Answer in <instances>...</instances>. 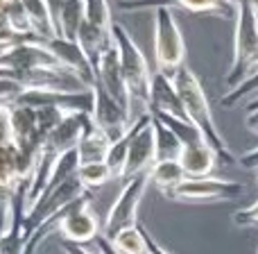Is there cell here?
Here are the masks:
<instances>
[{
  "label": "cell",
  "instance_id": "cell-3",
  "mask_svg": "<svg viewBox=\"0 0 258 254\" xmlns=\"http://www.w3.org/2000/svg\"><path fill=\"white\" fill-rule=\"evenodd\" d=\"M113 43L116 50L120 55V66H122V75H125L129 95H132V103H141L143 107H150V89H152V75L154 71H150V64H147L145 55L141 53V48L136 45V41L132 39V34L120 25V23L113 21ZM150 112V109H147Z\"/></svg>",
  "mask_w": 258,
  "mask_h": 254
},
{
  "label": "cell",
  "instance_id": "cell-36",
  "mask_svg": "<svg viewBox=\"0 0 258 254\" xmlns=\"http://www.w3.org/2000/svg\"><path fill=\"white\" fill-rule=\"evenodd\" d=\"M0 107H5V105H0Z\"/></svg>",
  "mask_w": 258,
  "mask_h": 254
},
{
  "label": "cell",
  "instance_id": "cell-14",
  "mask_svg": "<svg viewBox=\"0 0 258 254\" xmlns=\"http://www.w3.org/2000/svg\"><path fill=\"white\" fill-rule=\"evenodd\" d=\"M150 114L154 116H170L179 118V121H188L183 103L179 98V91L174 86L172 77L163 75V73L154 71L152 75V89H150Z\"/></svg>",
  "mask_w": 258,
  "mask_h": 254
},
{
  "label": "cell",
  "instance_id": "cell-4",
  "mask_svg": "<svg viewBox=\"0 0 258 254\" xmlns=\"http://www.w3.org/2000/svg\"><path fill=\"white\" fill-rule=\"evenodd\" d=\"M154 62L156 71L168 77L186 64V43L172 9H154Z\"/></svg>",
  "mask_w": 258,
  "mask_h": 254
},
{
  "label": "cell",
  "instance_id": "cell-26",
  "mask_svg": "<svg viewBox=\"0 0 258 254\" xmlns=\"http://www.w3.org/2000/svg\"><path fill=\"white\" fill-rule=\"evenodd\" d=\"M77 179L84 184L86 191H93V188L104 186V184L113 177H111V170H109L107 164H89V166H80Z\"/></svg>",
  "mask_w": 258,
  "mask_h": 254
},
{
  "label": "cell",
  "instance_id": "cell-34",
  "mask_svg": "<svg viewBox=\"0 0 258 254\" xmlns=\"http://www.w3.org/2000/svg\"><path fill=\"white\" fill-rule=\"evenodd\" d=\"M63 252L66 254H95V252H91V250H86L84 245H75V243H63ZM100 254V252H98Z\"/></svg>",
  "mask_w": 258,
  "mask_h": 254
},
{
  "label": "cell",
  "instance_id": "cell-16",
  "mask_svg": "<svg viewBox=\"0 0 258 254\" xmlns=\"http://www.w3.org/2000/svg\"><path fill=\"white\" fill-rule=\"evenodd\" d=\"M218 161H220L218 155H215L213 147H211L204 138L181 145L179 164H181L186 177H209Z\"/></svg>",
  "mask_w": 258,
  "mask_h": 254
},
{
  "label": "cell",
  "instance_id": "cell-27",
  "mask_svg": "<svg viewBox=\"0 0 258 254\" xmlns=\"http://www.w3.org/2000/svg\"><path fill=\"white\" fill-rule=\"evenodd\" d=\"M251 91H258V66L249 73V75L245 77V80L240 82V84L236 86V89L227 91V95H222L220 105H222V107H233V105L240 103V100L245 98V95H249Z\"/></svg>",
  "mask_w": 258,
  "mask_h": 254
},
{
  "label": "cell",
  "instance_id": "cell-21",
  "mask_svg": "<svg viewBox=\"0 0 258 254\" xmlns=\"http://www.w3.org/2000/svg\"><path fill=\"white\" fill-rule=\"evenodd\" d=\"M152 123H154V132H156V161L179 159L181 141L177 138V134L170 127H165L156 116H152Z\"/></svg>",
  "mask_w": 258,
  "mask_h": 254
},
{
  "label": "cell",
  "instance_id": "cell-5",
  "mask_svg": "<svg viewBox=\"0 0 258 254\" xmlns=\"http://www.w3.org/2000/svg\"><path fill=\"white\" fill-rule=\"evenodd\" d=\"M150 173L136 175V177L127 179L125 186L120 188L116 202L111 205L107 214V220H104L102 227V236L113 241L120 232H125L129 227H136L138 225V207H141V200L145 195V188L150 186Z\"/></svg>",
  "mask_w": 258,
  "mask_h": 254
},
{
  "label": "cell",
  "instance_id": "cell-23",
  "mask_svg": "<svg viewBox=\"0 0 258 254\" xmlns=\"http://www.w3.org/2000/svg\"><path fill=\"white\" fill-rule=\"evenodd\" d=\"M84 21L89 25L98 27V30L111 32L113 18H111V7L107 0H84Z\"/></svg>",
  "mask_w": 258,
  "mask_h": 254
},
{
  "label": "cell",
  "instance_id": "cell-1",
  "mask_svg": "<svg viewBox=\"0 0 258 254\" xmlns=\"http://www.w3.org/2000/svg\"><path fill=\"white\" fill-rule=\"evenodd\" d=\"M172 82L179 91V98H181V103H183L188 121L202 132V136H204L206 143L213 147V152L218 155V159L222 161V164H229V166L236 164V157H233V152L229 150L227 141L222 138L218 125H215V118H213V112H211L209 98H206V93H204V89H202L200 80L195 77V73L190 71V66L183 64V66L174 73Z\"/></svg>",
  "mask_w": 258,
  "mask_h": 254
},
{
  "label": "cell",
  "instance_id": "cell-10",
  "mask_svg": "<svg viewBox=\"0 0 258 254\" xmlns=\"http://www.w3.org/2000/svg\"><path fill=\"white\" fill-rule=\"evenodd\" d=\"M16 105L23 107H32V109H41V107H57V109H66V112H84L91 114L93 112V91H43V89H27L21 98L16 100Z\"/></svg>",
  "mask_w": 258,
  "mask_h": 254
},
{
  "label": "cell",
  "instance_id": "cell-29",
  "mask_svg": "<svg viewBox=\"0 0 258 254\" xmlns=\"http://www.w3.org/2000/svg\"><path fill=\"white\" fill-rule=\"evenodd\" d=\"M12 143V123H9V107H0V147Z\"/></svg>",
  "mask_w": 258,
  "mask_h": 254
},
{
  "label": "cell",
  "instance_id": "cell-28",
  "mask_svg": "<svg viewBox=\"0 0 258 254\" xmlns=\"http://www.w3.org/2000/svg\"><path fill=\"white\" fill-rule=\"evenodd\" d=\"M233 223H236L238 227H258V200L254 205L236 211V214H233Z\"/></svg>",
  "mask_w": 258,
  "mask_h": 254
},
{
  "label": "cell",
  "instance_id": "cell-19",
  "mask_svg": "<svg viewBox=\"0 0 258 254\" xmlns=\"http://www.w3.org/2000/svg\"><path fill=\"white\" fill-rule=\"evenodd\" d=\"M186 179L179 159H165V161H156L150 170V182L159 188L163 195H168L172 188H177L179 184Z\"/></svg>",
  "mask_w": 258,
  "mask_h": 254
},
{
  "label": "cell",
  "instance_id": "cell-33",
  "mask_svg": "<svg viewBox=\"0 0 258 254\" xmlns=\"http://www.w3.org/2000/svg\"><path fill=\"white\" fill-rule=\"evenodd\" d=\"M245 127L249 129V132L258 134V109H254V112H247V116H245Z\"/></svg>",
  "mask_w": 258,
  "mask_h": 254
},
{
  "label": "cell",
  "instance_id": "cell-12",
  "mask_svg": "<svg viewBox=\"0 0 258 254\" xmlns=\"http://www.w3.org/2000/svg\"><path fill=\"white\" fill-rule=\"evenodd\" d=\"M93 84L102 86L116 103H120L122 107L132 112V95H129L125 75H122L120 55H118V50H116V43H113V48H109L107 53L102 55V59H100L98 68H95Z\"/></svg>",
  "mask_w": 258,
  "mask_h": 254
},
{
  "label": "cell",
  "instance_id": "cell-11",
  "mask_svg": "<svg viewBox=\"0 0 258 254\" xmlns=\"http://www.w3.org/2000/svg\"><path fill=\"white\" fill-rule=\"evenodd\" d=\"M183 9L190 14H215L220 18H236L233 0H120V9Z\"/></svg>",
  "mask_w": 258,
  "mask_h": 254
},
{
  "label": "cell",
  "instance_id": "cell-15",
  "mask_svg": "<svg viewBox=\"0 0 258 254\" xmlns=\"http://www.w3.org/2000/svg\"><path fill=\"white\" fill-rule=\"evenodd\" d=\"M45 45H48L50 53H52L66 68H71L89 89L93 86L95 68H93V64L89 62L86 53L82 50V45L77 43V41H66V39H59L57 36V39H52V41H45Z\"/></svg>",
  "mask_w": 258,
  "mask_h": 254
},
{
  "label": "cell",
  "instance_id": "cell-7",
  "mask_svg": "<svg viewBox=\"0 0 258 254\" xmlns=\"http://www.w3.org/2000/svg\"><path fill=\"white\" fill-rule=\"evenodd\" d=\"M156 164V132L152 123V114L145 112L132 123V143L127 152V164L122 179H132L136 175L150 173Z\"/></svg>",
  "mask_w": 258,
  "mask_h": 254
},
{
  "label": "cell",
  "instance_id": "cell-24",
  "mask_svg": "<svg viewBox=\"0 0 258 254\" xmlns=\"http://www.w3.org/2000/svg\"><path fill=\"white\" fill-rule=\"evenodd\" d=\"M129 143H132V127L127 129V134L122 138H118L116 143H111V150H109V157H107V161H104V164L109 166L113 179H122V175H125Z\"/></svg>",
  "mask_w": 258,
  "mask_h": 254
},
{
  "label": "cell",
  "instance_id": "cell-32",
  "mask_svg": "<svg viewBox=\"0 0 258 254\" xmlns=\"http://www.w3.org/2000/svg\"><path fill=\"white\" fill-rule=\"evenodd\" d=\"M95 245H98V252H100V254H120V252L116 250V247H113V243L109 241V238H104L102 234L95 238Z\"/></svg>",
  "mask_w": 258,
  "mask_h": 254
},
{
  "label": "cell",
  "instance_id": "cell-2",
  "mask_svg": "<svg viewBox=\"0 0 258 254\" xmlns=\"http://www.w3.org/2000/svg\"><path fill=\"white\" fill-rule=\"evenodd\" d=\"M236 5V36H233V62L227 75V89H236L258 66V16L251 0H233Z\"/></svg>",
  "mask_w": 258,
  "mask_h": 254
},
{
  "label": "cell",
  "instance_id": "cell-35",
  "mask_svg": "<svg viewBox=\"0 0 258 254\" xmlns=\"http://www.w3.org/2000/svg\"><path fill=\"white\" fill-rule=\"evenodd\" d=\"M256 182H258V168H256Z\"/></svg>",
  "mask_w": 258,
  "mask_h": 254
},
{
  "label": "cell",
  "instance_id": "cell-6",
  "mask_svg": "<svg viewBox=\"0 0 258 254\" xmlns=\"http://www.w3.org/2000/svg\"><path fill=\"white\" fill-rule=\"evenodd\" d=\"M242 193H245V186L240 182L209 175V177H186L165 197H170L174 202L202 205V202H229V200H236Z\"/></svg>",
  "mask_w": 258,
  "mask_h": 254
},
{
  "label": "cell",
  "instance_id": "cell-9",
  "mask_svg": "<svg viewBox=\"0 0 258 254\" xmlns=\"http://www.w3.org/2000/svg\"><path fill=\"white\" fill-rule=\"evenodd\" d=\"M57 232L66 238V243H75V245H86L100 236V223L95 218V214L91 211L89 205V193L84 197L75 202L71 209L63 214V218L59 220Z\"/></svg>",
  "mask_w": 258,
  "mask_h": 254
},
{
  "label": "cell",
  "instance_id": "cell-30",
  "mask_svg": "<svg viewBox=\"0 0 258 254\" xmlns=\"http://www.w3.org/2000/svg\"><path fill=\"white\" fill-rule=\"evenodd\" d=\"M240 166H245V168H249V170H256L258 168V145L254 147V150H249V152H245V155L240 157Z\"/></svg>",
  "mask_w": 258,
  "mask_h": 254
},
{
  "label": "cell",
  "instance_id": "cell-31",
  "mask_svg": "<svg viewBox=\"0 0 258 254\" xmlns=\"http://www.w3.org/2000/svg\"><path fill=\"white\" fill-rule=\"evenodd\" d=\"M143 236H145V245H147V254H170L165 247H161L159 243L154 241V236H152L147 229H143Z\"/></svg>",
  "mask_w": 258,
  "mask_h": 254
},
{
  "label": "cell",
  "instance_id": "cell-18",
  "mask_svg": "<svg viewBox=\"0 0 258 254\" xmlns=\"http://www.w3.org/2000/svg\"><path fill=\"white\" fill-rule=\"evenodd\" d=\"M23 7L27 12V18H30V25L34 36L45 43V41H52L57 39V27H54V21L50 16L48 7H45V0H21Z\"/></svg>",
  "mask_w": 258,
  "mask_h": 254
},
{
  "label": "cell",
  "instance_id": "cell-13",
  "mask_svg": "<svg viewBox=\"0 0 258 254\" xmlns=\"http://www.w3.org/2000/svg\"><path fill=\"white\" fill-rule=\"evenodd\" d=\"M91 125H93L91 114H84V112L68 114L61 121V125L48 136L43 152H52V155L61 157V155H66V152L77 150V145L82 143V138H84V134L89 132Z\"/></svg>",
  "mask_w": 258,
  "mask_h": 254
},
{
  "label": "cell",
  "instance_id": "cell-25",
  "mask_svg": "<svg viewBox=\"0 0 258 254\" xmlns=\"http://www.w3.org/2000/svg\"><path fill=\"white\" fill-rule=\"evenodd\" d=\"M113 247L120 254H147L145 236H143V227H129L125 232H120L113 238Z\"/></svg>",
  "mask_w": 258,
  "mask_h": 254
},
{
  "label": "cell",
  "instance_id": "cell-22",
  "mask_svg": "<svg viewBox=\"0 0 258 254\" xmlns=\"http://www.w3.org/2000/svg\"><path fill=\"white\" fill-rule=\"evenodd\" d=\"M21 184V170H18V150L14 143L0 147V186L16 188Z\"/></svg>",
  "mask_w": 258,
  "mask_h": 254
},
{
  "label": "cell",
  "instance_id": "cell-8",
  "mask_svg": "<svg viewBox=\"0 0 258 254\" xmlns=\"http://www.w3.org/2000/svg\"><path fill=\"white\" fill-rule=\"evenodd\" d=\"M91 91H93V98H95L91 118H93L95 125L111 138V143H116L118 138L125 136L127 129L132 127V112L122 107L120 103H116L102 86L93 84Z\"/></svg>",
  "mask_w": 258,
  "mask_h": 254
},
{
  "label": "cell",
  "instance_id": "cell-17",
  "mask_svg": "<svg viewBox=\"0 0 258 254\" xmlns=\"http://www.w3.org/2000/svg\"><path fill=\"white\" fill-rule=\"evenodd\" d=\"M111 150V138L102 132L98 125H91L89 132L84 134L82 143L77 145V157H80V166L89 164H104Z\"/></svg>",
  "mask_w": 258,
  "mask_h": 254
},
{
  "label": "cell",
  "instance_id": "cell-20",
  "mask_svg": "<svg viewBox=\"0 0 258 254\" xmlns=\"http://www.w3.org/2000/svg\"><path fill=\"white\" fill-rule=\"evenodd\" d=\"M82 23H84V0H66L57 21L59 39L77 41Z\"/></svg>",
  "mask_w": 258,
  "mask_h": 254
}]
</instances>
